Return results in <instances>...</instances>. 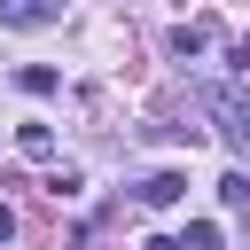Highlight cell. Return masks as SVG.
I'll return each mask as SVG.
<instances>
[{
    "instance_id": "obj_3",
    "label": "cell",
    "mask_w": 250,
    "mask_h": 250,
    "mask_svg": "<svg viewBox=\"0 0 250 250\" xmlns=\"http://www.w3.org/2000/svg\"><path fill=\"white\" fill-rule=\"evenodd\" d=\"M180 195H188V172H156V180H141V203H156V211L180 203Z\"/></svg>"
},
{
    "instance_id": "obj_1",
    "label": "cell",
    "mask_w": 250,
    "mask_h": 250,
    "mask_svg": "<svg viewBox=\"0 0 250 250\" xmlns=\"http://www.w3.org/2000/svg\"><path fill=\"white\" fill-rule=\"evenodd\" d=\"M211 117H219L227 148H242V156H250V94H234V86H211Z\"/></svg>"
},
{
    "instance_id": "obj_4",
    "label": "cell",
    "mask_w": 250,
    "mask_h": 250,
    "mask_svg": "<svg viewBox=\"0 0 250 250\" xmlns=\"http://www.w3.org/2000/svg\"><path fill=\"white\" fill-rule=\"evenodd\" d=\"M203 47H211V23H180V31H172V55H180V62L203 55Z\"/></svg>"
},
{
    "instance_id": "obj_5",
    "label": "cell",
    "mask_w": 250,
    "mask_h": 250,
    "mask_svg": "<svg viewBox=\"0 0 250 250\" xmlns=\"http://www.w3.org/2000/svg\"><path fill=\"white\" fill-rule=\"evenodd\" d=\"M16 148H23V156H55V133H47V125H16Z\"/></svg>"
},
{
    "instance_id": "obj_11",
    "label": "cell",
    "mask_w": 250,
    "mask_h": 250,
    "mask_svg": "<svg viewBox=\"0 0 250 250\" xmlns=\"http://www.w3.org/2000/svg\"><path fill=\"white\" fill-rule=\"evenodd\" d=\"M234 62H242V70H250V39H234Z\"/></svg>"
},
{
    "instance_id": "obj_7",
    "label": "cell",
    "mask_w": 250,
    "mask_h": 250,
    "mask_svg": "<svg viewBox=\"0 0 250 250\" xmlns=\"http://www.w3.org/2000/svg\"><path fill=\"white\" fill-rule=\"evenodd\" d=\"M219 195H227V211H250V180H242V172H227V180H219Z\"/></svg>"
},
{
    "instance_id": "obj_2",
    "label": "cell",
    "mask_w": 250,
    "mask_h": 250,
    "mask_svg": "<svg viewBox=\"0 0 250 250\" xmlns=\"http://www.w3.org/2000/svg\"><path fill=\"white\" fill-rule=\"evenodd\" d=\"M55 16H62V0H0V23H16V31H39Z\"/></svg>"
},
{
    "instance_id": "obj_10",
    "label": "cell",
    "mask_w": 250,
    "mask_h": 250,
    "mask_svg": "<svg viewBox=\"0 0 250 250\" xmlns=\"http://www.w3.org/2000/svg\"><path fill=\"white\" fill-rule=\"evenodd\" d=\"M148 250H180V234H156V242H148Z\"/></svg>"
},
{
    "instance_id": "obj_6",
    "label": "cell",
    "mask_w": 250,
    "mask_h": 250,
    "mask_svg": "<svg viewBox=\"0 0 250 250\" xmlns=\"http://www.w3.org/2000/svg\"><path fill=\"white\" fill-rule=\"evenodd\" d=\"M16 86H23V94H55V70H47V62H31V70H16Z\"/></svg>"
},
{
    "instance_id": "obj_9",
    "label": "cell",
    "mask_w": 250,
    "mask_h": 250,
    "mask_svg": "<svg viewBox=\"0 0 250 250\" xmlns=\"http://www.w3.org/2000/svg\"><path fill=\"white\" fill-rule=\"evenodd\" d=\"M0 242H16V211L8 203H0Z\"/></svg>"
},
{
    "instance_id": "obj_8",
    "label": "cell",
    "mask_w": 250,
    "mask_h": 250,
    "mask_svg": "<svg viewBox=\"0 0 250 250\" xmlns=\"http://www.w3.org/2000/svg\"><path fill=\"white\" fill-rule=\"evenodd\" d=\"M180 250H219V227H211V219H195V227L180 234Z\"/></svg>"
}]
</instances>
